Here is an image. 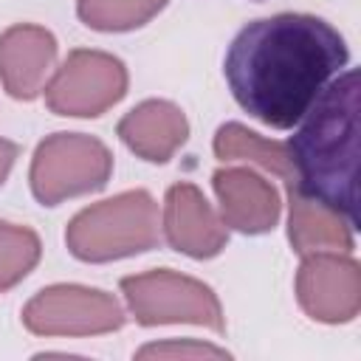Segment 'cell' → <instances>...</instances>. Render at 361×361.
Wrapping results in <instances>:
<instances>
[{
    "label": "cell",
    "instance_id": "cell-1",
    "mask_svg": "<svg viewBox=\"0 0 361 361\" xmlns=\"http://www.w3.org/2000/svg\"><path fill=\"white\" fill-rule=\"evenodd\" d=\"M347 59V42L327 20L282 11L240 28L223 73L248 116L274 130H290Z\"/></svg>",
    "mask_w": 361,
    "mask_h": 361
},
{
    "label": "cell",
    "instance_id": "cell-2",
    "mask_svg": "<svg viewBox=\"0 0 361 361\" xmlns=\"http://www.w3.org/2000/svg\"><path fill=\"white\" fill-rule=\"evenodd\" d=\"M358 71L333 76L288 141L293 186L358 226Z\"/></svg>",
    "mask_w": 361,
    "mask_h": 361
},
{
    "label": "cell",
    "instance_id": "cell-3",
    "mask_svg": "<svg viewBox=\"0 0 361 361\" xmlns=\"http://www.w3.org/2000/svg\"><path fill=\"white\" fill-rule=\"evenodd\" d=\"M65 243L82 262H110L149 251L161 243L158 203L144 189L93 203L68 223Z\"/></svg>",
    "mask_w": 361,
    "mask_h": 361
},
{
    "label": "cell",
    "instance_id": "cell-4",
    "mask_svg": "<svg viewBox=\"0 0 361 361\" xmlns=\"http://www.w3.org/2000/svg\"><path fill=\"white\" fill-rule=\"evenodd\" d=\"M110 149L82 133L48 135L31 161V192L42 206H59L68 197L102 189L110 180Z\"/></svg>",
    "mask_w": 361,
    "mask_h": 361
},
{
    "label": "cell",
    "instance_id": "cell-5",
    "mask_svg": "<svg viewBox=\"0 0 361 361\" xmlns=\"http://www.w3.org/2000/svg\"><path fill=\"white\" fill-rule=\"evenodd\" d=\"M121 293L135 322L144 327L189 322V324H203L214 333H226L223 307L214 290L200 279L164 268L138 276H124Z\"/></svg>",
    "mask_w": 361,
    "mask_h": 361
},
{
    "label": "cell",
    "instance_id": "cell-6",
    "mask_svg": "<svg viewBox=\"0 0 361 361\" xmlns=\"http://www.w3.org/2000/svg\"><path fill=\"white\" fill-rule=\"evenodd\" d=\"M127 93V68L104 51H71L45 85V104L56 116L93 118Z\"/></svg>",
    "mask_w": 361,
    "mask_h": 361
},
{
    "label": "cell",
    "instance_id": "cell-7",
    "mask_svg": "<svg viewBox=\"0 0 361 361\" xmlns=\"http://www.w3.org/2000/svg\"><path fill=\"white\" fill-rule=\"evenodd\" d=\"M23 324L37 336H96L118 330L124 310L99 288L54 285L23 307Z\"/></svg>",
    "mask_w": 361,
    "mask_h": 361
},
{
    "label": "cell",
    "instance_id": "cell-8",
    "mask_svg": "<svg viewBox=\"0 0 361 361\" xmlns=\"http://www.w3.org/2000/svg\"><path fill=\"white\" fill-rule=\"evenodd\" d=\"M296 299L302 310L324 324L353 322L361 310V271L350 254L313 251L296 274Z\"/></svg>",
    "mask_w": 361,
    "mask_h": 361
},
{
    "label": "cell",
    "instance_id": "cell-9",
    "mask_svg": "<svg viewBox=\"0 0 361 361\" xmlns=\"http://www.w3.org/2000/svg\"><path fill=\"white\" fill-rule=\"evenodd\" d=\"M56 59V39L42 25H11L0 34V82L8 96L31 102L45 85Z\"/></svg>",
    "mask_w": 361,
    "mask_h": 361
},
{
    "label": "cell",
    "instance_id": "cell-10",
    "mask_svg": "<svg viewBox=\"0 0 361 361\" xmlns=\"http://www.w3.org/2000/svg\"><path fill=\"white\" fill-rule=\"evenodd\" d=\"M164 231L166 243L175 251L189 254L195 259L217 257L228 240L226 226L217 220V214L195 183L169 186L164 206Z\"/></svg>",
    "mask_w": 361,
    "mask_h": 361
},
{
    "label": "cell",
    "instance_id": "cell-11",
    "mask_svg": "<svg viewBox=\"0 0 361 361\" xmlns=\"http://www.w3.org/2000/svg\"><path fill=\"white\" fill-rule=\"evenodd\" d=\"M223 226L237 228L243 234H262L271 231L279 220V195L276 189L245 166L217 169L212 175Z\"/></svg>",
    "mask_w": 361,
    "mask_h": 361
},
{
    "label": "cell",
    "instance_id": "cell-12",
    "mask_svg": "<svg viewBox=\"0 0 361 361\" xmlns=\"http://www.w3.org/2000/svg\"><path fill=\"white\" fill-rule=\"evenodd\" d=\"M118 138L144 161L164 164L189 138V121L180 107L164 99H149L133 107L118 121Z\"/></svg>",
    "mask_w": 361,
    "mask_h": 361
},
{
    "label": "cell",
    "instance_id": "cell-13",
    "mask_svg": "<svg viewBox=\"0 0 361 361\" xmlns=\"http://www.w3.org/2000/svg\"><path fill=\"white\" fill-rule=\"evenodd\" d=\"M290 200V226L288 237L296 254H313V251H341L350 254L355 248L353 231L355 226L336 209L299 195L293 186H288Z\"/></svg>",
    "mask_w": 361,
    "mask_h": 361
},
{
    "label": "cell",
    "instance_id": "cell-14",
    "mask_svg": "<svg viewBox=\"0 0 361 361\" xmlns=\"http://www.w3.org/2000/svg\"><path fill=\"white\" fill-rule=\"evenodd\" d=\"M214 155L220 161H254L262 169L279 175L285 183H293V166H290V155H288V144L282 141H268L251 130H245L243 124H223L214 135Z\"/></svg>",
    "mask_w": 361,
    "mask_h": 361
},
{
    "label": "cell",
    "instance_id": "cell-15",
    "mask_svg": "<svg viewBox=\"0 0 361 361\" xmlns=\"http://www.w3.org/2000/svg\"><path fill=\"white\" fill-rule=\"evenodd\" d=\"M166 0H76V14L96 31H130L149 23Z\"/></svg>",
    "mask_w": 361,
    "mask_h": 361
},
{
    "label": "cell",
    "instance_id": "cell-16",
    "mask_svg": "<svg viewBox=\"0 0 361 361\" xmlns=\"http://www.w3.org/2000/svg\"><path fill=\"white\" fill-rule=\"evenodd\" d=\"M39 237L31 228L0 220V293L31 274L39 262Z\"/></svg>",
    "mask_w": 361,
    "mask_h": 361
},
{
    "label": "cell",
    "instance_id": "cell-17",
    "mask_svg": "<svg viewBox=\"0 0 361 361\" xmlns=\"http://www.w3.org/2000/svg\"><path fill=\"white\" fill-rule=\"evenodd\" d=\"M135 358H231V353L200 341H164V344L141 347Z\"/></svg>",
    "mask_w": 361,
    "mask_h": 361
},
{
    "label": "cell",
    "instance_id": "cell-18",
    "mask_svg": "<svg viewBox=\"0 0 361 361\" xmlns=\"http://www.w3.org/2000/svg\"><path fill=\"white\" fill-rule=\"evenodd\" d=\"M17 152H20V147H17L14 141H8V138H0V186L6 183V175H8V169L14 166V158H17Z\"/></svg>",
    "mask_w": 361,
    "mask_h": 361
}]
</instances>
